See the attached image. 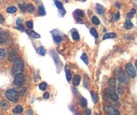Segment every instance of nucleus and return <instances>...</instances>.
Instances as JSON below:
<instances>
[{
  "label": "nucleus",
  "mask_w": 137,
  "mask_h": 115,
  "mask_svg": "<svg viewBox=\"0 0 137 115\" xmlns=\"http://www.w3.org/2000/svg\"><path fill=\"white\" fill-rule=\"evenodd\" d=\"M117 76V80L121 83V85H127V83H129V77H128V75L123 72L122 69H117L116 72H115Z\"/></svg>",
  "instance_id": "1"
},
{
  "label": "nucleus",
  "mask_w": 137,
  "mask_h": 115,
  "mask_svg": "<svg viewBox=\"0 0 137 115\" xmlns=\"http://www.w3.org/2000/svg\"><path fill=\"white\" fill-rule=\"evenodd\" d=\"M23 68H24V62L21 58H17L14 61V65H13V73H22L23 72Z\"/></svg>",
  "instance_id": "2"
},
{
  "label": "nucleus",
  "mask_w": 137,
  "mask_h": 115,
  "mask_svg": "<svg viewBox=\"0 0 137 115\" xmlns=\"http://www.w3.org/2000/svg\"><path fill=\"white\" fill-rule=\"evenodd\" d=\"M5 96L8 100L13 101V103H16V101H18V99H19V94H18V92H17V90H15V89H8L5 92Z\"/></svg>",
  "instance_id": "3"
},
{
  "label": "nucleus",
  "mask_w": 137,
  "mask_h": 115,
  "mask_svg": "<svg viewBox=\"0 0 137 115\" xmlns=\"http://www.w3.org/2000/svg\"><path fill=\"white\" fill-rule=\"evenodd\" d=\"M126 72L129 77H132V78L136 77V69L134 67V64H132L131 62L126 64Z\"/></svg>",
  "instance_id": "4"
},
{
  "label": "nucleus",
  "mask_w": 137,
  "mask_h": 115,
  "mask_svg": "<svg viewBox=\"0 0 137 115\" xmlns=\"http://www.w3.org/2000/svg\"><path fill=\"white\" fill-rule=\"evenodd\" d=\"M14 85L17 87H23L24 85V76L22 73H17L15 74V77H14Z\"/></svg>",
  "instance_id": "5"
},
{
  "label": "nucleus",
  "mask_w": 137,
  "mask_h": 115,
  "mask_svg": "<svg viewBox=\"0 0 137 115\" xmlns=\"http://www.w3.org/2000/svg\"><path fill=\"white\" fill-rule=\"evenodd\" d=\"M103 111L105 113H108L109 115H120L119 111L115 107H113V106H107V107H104Z\"/></svg>",
  "instance_id": "6"
},
{
  "label": "nucleus",
  "mask_w": 137,
  "mask_h": 115,
  "mask_svg": "<svg viewBox=\"0 0 137 115\" xmlns=\"http://www.w3.org/2000/svg\"><path fill=\"white\" fill-rule=\"evenodd\" d=\"M8 61H11V62H13V61H15L17 58H18V56H17V52L16 51H10L8 52Z\"/></svg>",
  "instance_id": "7"
},
{
  "label": "nucleus",
  "mask_w": 137,
  "mask_h": 115,
  "mask_svg": "<svg viewBox=\"0 0 137 115\" xmlns=\"http://www.w3.org/2000/svg\"><path fill=\"white\" fill-rule=\"evenodd\" d=\"M116 92H117V94H118V95H122V94H125V92H126L125 87H123V86L121 85V83H120V85H118L117 88H116Z\"/></svg>",
  "instance_id": "8"
},
{
  "label": "nucleus",
  "mask_w": 137,
  "mask_h": 115,
  "mask_svg": "<svg viewBox=\"0 0 137 115\" xmlns=\"http://www.w3.org/2000/svg\"><path fill=\"white\" fill-rule=\"evenodd\" d=\"M95 11L98 13V15H102V14H104L105 8L102 5H100V4H96V10Z\"/></svg>",
  "instance_id": "9"
},
{
  "label": "nucleus",
  "mask_w": 137,
  "mask_h": 115,
  "mask_svg": "<svg viewBox=\"0 0 137 115\" xmlns=\"http://www.w3.org/2000/svg\"><path fill=\"white\" fill-rule=\"evenodd\" d=\"M22 111H23L22 106H16V107L13 109V113L14 114H20V113H22Z\"/></svg>",
  "instance_id": "10"
},
{
  "label": "nucleus",
  "mask_w": 137,
  "mask_h": 115,
  "mask_svg": "<svg viewBox=\"0 0 137 115\" xmlns=\"http://www.w3.org/2000/svg\"><path fill=\"white\" fill-rule=\"evenodd\" d=\"M81 81V77L79 76V75H76V76L73 77V85L74 86H78L79 83Z\"/></svg>",
  "instance_id": "11"
},
{
  "label": "nucleus",
  "mask_w": 137,
  "mask_h": 115,
  "mask_svg": "<svg viewBox=\"0 0 137 115\" xmlns=\"http://www.w3.org/2000/svg\"><path fill=\"white\" fill-rule=\"evenodd\" d=\"M116 37H117L116 33H108V34H105L104 36L102 37V39L105 40V39H109V38H116Z\"/></svg>",
  "instance_id": "12"
},
{
  "label": "nucleus",
  "mask_w": 137,
  "mask_h": 115,
  "mask_svg": "<svg viewBox=\"0 0 137 115\" xmlns=\"http://www.w3.org/2000/svg\"><path fill=\"white\" fill-rule=\"evenodd\" d=\"M0 107H1V109L3 110H6L8 109V103H7V100H1L0 101Z\"/></svg>",
  "instance_id": "13"
},
{
  "label": "nucleus",
  "mask_w": 137,
  "mask_h": 115,
  "mask_svg": "<svg viewBox=\"0 0 137 115\" xmlns=\"http://www.w3.org/2000/svg\"><path fill=\"white\" fill-rule=\"evenodd\" d=\"M72 38L74 39V40H79V34H78V32H77V30H72Z\"/></svg>",
  "instance_id": "14"
},
{
  "label": "nucleus",
  "mask_w": 137,
  "mask_h": 115,
  "mask_svg": "<svg viewBox=\"0 0 137 115\" xmlns=\"http://www.w3.org/2000/svg\"><path fill=\"white\" fill-rule=\"evenodd\" d=\"M74 16L76 17V18H82V17H83V12L81 10H76L74 12Z\"/></svg>",
  "instance_id": "15"
},
{
  "label": "nucleus",
  "mask_w": 137,
  "mask_h": 115,
  "mask_svg": "<svg viewBox=\"0 0 137 115\" xmlns=\"http://www.w3.org/2000/svg\"><path fill=\"white\" fill-rule=\"evenodd\" d=\"M91 95H92L93 103H94V104H97V103H98V94H96L94 91H92V92H91Z\"/></svg>",
  "instance_id": "16"
},
{
  "label": "nucleus",
  "mask_w": 137,
  "mask_h": 115,
  "mask_svg": "<svg viewBox=\"0 0 137 115\" xmlns=\"http://www.w3.org/2000/svg\"><path fill=\"white\" fill-rule=\"evenodd\" d=\"M28 34H29L32 38H35V39L40 38V35H39L38 33H36V32H33V31H30V32H28Z\"/></svg>",
  "instance_id": "17"
},
{
  "label": "nucleus",
  "mask_w": 137,
  "mask_h": 115,
  "mask_svg": "<svg viewBox=\"0 0 137 115\" xmlns=\"http://www.w3.org/2000/svg\"><path fill=\"white\" fill-rule=\"evenodd\" d=\"M125 29L126 30H131V29H133V23L131 22V21H129V20H127L126 21V23H125Z\"/></svg>",
  "instance_id": "18"
},
{
  "label": "nucleus",
  "mask_w": 137,
  "mask_h": 115,
  "mask_svg": "<svg viewBox=\"0 0 137 115\" xmlns=\"http://www.w3.org/2000/svg\"><path fill=\"white\" fill-rule=\"evenodd\" d=\"M108 83H109L110 87H115V85H116V78H115V77L110 78L109 81H108Z\"/></svg>",
  "instance_id": "19"
},
{
  "label": "nucleus",
  "mask_w": 137,
  "mask_h": 115,
  "mask_svg": "<svg viewBox=\"0 0 137 115\" xmlns=\"http://www.w3.org/2000/svg\"><path fill=\"white\" fill-rule=\"evenodd\" d=\"M5 56H6L5 50H3V49H0V61L3 60L4 58H5Z\"/></svg>",
  "instance_id": "20"
},
{
  "label": "nucleus",
  "mask_w": 137,
  "mask_h": 115,
  "mask_svg": "<svg viewBox=\"0 0 137 115\" xmlns=\"http://www.w3.org/2000/svg\"><path fill=\"white\" fill-rule=\"evenodd\" d=\"M6 41H7V37L2 33L1 36H0V45H3V43H5Z\"/></svg>",
  "instance_id": "21"
},
{
  "label": "nucleus",
  "mask_w": 137,
  "mask_h": 115,
  "mask_svg": "<svg viewBox=\"0 0 137 115\" xmlns=\"http://www.w3.org/2000/svg\"><path fill=\"white\" fill-rule=\"evenodd\" d=\"M92 22L94 23L95 25H99V23H100V20H99V18H98V17H96V16H93V17H92Z\"/></svg>",
  "instance_id": "22"
},
{
  "label": "nucleus",
  "mask_w": 137,
  "mask_h": 115,
  "mask_svg": "<svg viewBox=\"0 0 137 115\" xmlns=\"http://www.w3.org/2000/svg\"><path fill=\"white\" fill-rule=\"evenodd\" d=\"M55 5L58 7V10L59 11H62L63 10V5H62V3H61L60 1H58V0H55Z\"/></svg>",
  "instance_id": "23"
},
{
  "label": "nucleus",
  "mask_w": 137,
  "mask_h": 115,
  "mask_svg": "<svg viewBox=\"0 0 137 115\" xmlns=\"http://www.w3.org/2000/svg\"><path fill=\"white\" fill-rule=\"evenodd\" d=\"M16 11H17L16 6H8L7 10H6V12L8 13V14H13V13H15Z\"/></svg>",
  "instance_id": "24"
},
{
  "label": "nucleus",
  "mask_w": 137,
  "mask_h": 115,
  "mask_svg": "<svg viewBox=\"0 0 137 115\" xmlns=\"http://www.w3.org/2000/svg\"><path fill=\"white\" fill-rule=\"evenodd\" d=\"M79 101H80V103H79V104H80V105L82 106V107H87V106H88L87 99H86V98H83V97H80V99H79Z\"/></svg>",
  "instance_id": "25"
},
{
  "label": "nucleus",
  "mask_w": 137,
  "mask_h": 115,
  "mask_svg": "<svg viewBox=\"0 0 137 115\" xmlns=\"http://www.w3.org/2000/svg\"><path fill=\"white\" fill-rule=\"evenodd\" d=\"M26 11L30 12V13H34L35 7H34L33 4H28V6H26Z\"/></svg>",
  "instance_id": "26"
},
{
  "label": "nucleus",
  "mask_w": 137,
  "mask_h": 115,
  "mask_svg": "<svg viewBox=\"0 0 137 115\" xmlns=\"http://www.w3.org/2000/svg\"><path fill=\"white\" fill-rule=\"evenodd\" d=\"M38 11H39V15L41 16H45L46 15V11H45V7H43L42 5H40L38 7Z\"/></svg>",
  "instance_id": "27"
},
{
  "label": "nucleus",
  "mask_w": 137,
  "mask_h": 115,
  "mask_svg": "<svg viewBox=\"0 0 137 115\" xmlns=\"http://www.w3.org/2000/svg\"><path fill=\"white\" fill-rule=\"evenodd\" d=\"M90 32H91V34L94 36L95 38H97L98 37V33H97V31L94 29V28H92V29H90Z\"/></svg>",
  "instance_id": "28"
},
{
  "label": "nucleus",
  "mask_w": 137,
  "mask_h": 115,
  "mask_svg": "<svg viewBox=\"0 0 137 115\" xmlns=\"http://www.w3.org/2000/svg\"><path fill=\"white\" fill-rule=\"evenodd\" d=\"M46 87H47L46 82H41V83H39V89L42 90V91H45V90L46 89Z\"/></svg>",
  "instance_id": "29"
},
{
  "label": "nucleus",
  "mask_w": 137,
  "mask_h": 115,
  "mask_svg": "<svg viewBox=\"0 0 137 115\" xmlns=\"http://www.w3.org/2000/svg\"><path fill=\"white\" fill-rule=\"evenodd\" d=\"M18 92V94H21V95H24L25 93H26V89L24 87H20V89H19V91H17Z\"/></svg>",
  "instance_id": "30"
},
{
  "label": "nucleus",
  "mask_w": 137,
  "mask_h": 115,
  "mask_svg": "<svg viewBox=\"0 0 137 115\" xmlns=\"http://www.w3.org/2000/svg\"><path fill=\"white\" fill-rule=\"evenodd\" d=\"M26 6H28V4H25V3H20L19 4V8L22 12H25L26 11Z\"/></svg>",
  "instance_id": "31"
},
{
  "label": "nucleus",
  "mask_w": 137,
  "mask_h": 115,
  "mask_svg": "<svg viewBox=\"0 0 137 115\" xmlns=\"http://www.w3.org/2000/svg\"><path fill=\"white\" fill-rule=\"evenodd\" d=\"M81 58H82L83 62H85L86 64H88V63H89V60H88V56H87V54H85V53H83V54L81 55Z\"/></svg>",
  "instance_id": "32"
},
{
  "label": "nucleus",
  "mask_w": 137,
  "mask_h": 115,
  "mask_svg": "<svg viewBox=\"0 0 137 115\" xmlns=\"http://www.w3.org/2000/svg\"><path fill=\"white\" fill-rule=\"evenodd\" d=\"M38 53L40 55H46V49L43 48V47H40V48L38 49Z\"/></svg>",
  "instance_id": "33"
},
{
  "label": "nucleus",
  "mask_w": 137,
  "mask_h": 115,
  "mask_svg": "<svg viewBox=\"0 0 137 115\" xmlns=\"http://www.w3.org/2000/svg\"><path fill=\"white\" fill-rule=\"evenodd\" d=\"M65 75H67V80H68V81H70L71 79H72V74H71V72H70L69 70L65 71Z\"/></svg>",
  "instance_id": "34"
},
{
  "label": "nucleus",
  "mask_w": 137,
  "mask_h": 115,
  "mask_svg": "<svg viewBox=\"0 0 137 115\" xmlns=\"http://www.w3.org/2000/svg\"><path fill=\"white\" fill-rule=\"evenodd\" d=\"M54 40L56 43H61V41H62V38H61L60 36H54Z\"/></svg>",
  "instance_id": "35"
},
{
  "label": "nucleus",
  "mask_w": 137,
  "mask_h": 115,
  "mask_svg": "<svg viewBox=\"0 0 137 115\" xmlns=\"http://www.w3.org/2000/svg\"><path fill=\"white\" fill-rule=\"evenodd\" d=\"M25 24H26V26H28L29 29H31V30L33 29V24H34V23H33V21L29 20V21H26V23H25Z\"/></svg>",
  "instance_id": "36"
},
{
  "label": "nucleus",
  "mask_w": 137,
  "mask_h": 115,
  "mask_svg": "<svg viewBox=\"0 0 137 115\" xmlns=\"http://www.w3.org/2000/svg\"><path fill=\"white\" fill-rule=\"evenodd\" d=\"M23 23V19L22 18H18L17 19V25H21Z\"/></svg>",
  "instance_id": "37"
},
{
  "label": "nucleus",
  "mask_w": 137,
  "mask_h": 115,
  "mask_svg": "<svg viewBox=\"0 0 137 115\" xmlns=\"http://www.w3.org/2000/svg\"><path fill=\"white\" fill-rule=\"evenodd\" d=\"M48 97H50V93H45V94H43V98H45V99H47L48 98Z\"/></svg>",
  "instance_id": "38"
},
{
  "label": "nucleus",
  "mask_w": 137,
  "mask_h": 115,
  "mask_svg": "<svg viewBox=\"0 0 137 115\" xmlns=\"http://www.w3.org/2000/svg\"><path fill=\"white\" fill-rule=\"evenodd\" d=\"M16 29H18V30H20V31H22V32H24V28H23L22 25H17Z\"/></svg>",
  "instance_id": "39"
},
{
  "label": "nucleus",
  "mask_w": 137,
  "mask_h": 115,
  "mask_svg": "<svg viewBox=\"0 0 137 115\" xmlns=\"http://www.w3.org/2000/svg\"><path fill=\"white\" fill-rule=\"evenodd\" d=\"M3 22H4V18H3V16H2L1 14H0V24L3 23Z\"/></svg>",
  "instance_id": "40"
},
{
  "label": "nucleus",
  "mask_w": 137,
  "mask_h": 115,
  "mask_svg": "<svg viewBox=\"0 0 137 115\" xmlns=\"http://www.w3.org/2000/svg\"><path fill=\"white\" fill-rule=\"evenodd\" d=\"M91 110H89V109H88V110H86V115H91Z\"/></svg>",
  "instance_id": "41"
},
{
  "label": "nucleus",
  "mask_w": 137,
  "mask_h": 115,
  "mask_svg": "<svg viewBox=\"0 0 137 115\" xmlns=\"http://www.w3.org/2000/svg\"><path fill=\"white\" fill-rule=\"evenodd\" d=\"M115 19H116V20L120 19V14H119V13H117V14H116V18H115Z\"/></svg>",
  "instance_id": "42"
},
{
  "label": "nucleus",
  "mask_w": 137,
  "mask_h": 115,
  "mask_svg": "<svg viewBox=\"0 0 137 115\" xmlns=\"http://www.w3.org/2000/svg\"><path fill=\"white\" fill-rule=\"evenodd\" d=\"M127 17H128V20H129V19L131 18V17H133V14H131V13H130V14H128V16H127Z\"/></svg>",
  "instance_id": "43"
},
{
  "label": "nucleus",
  "mask_w": 137,
  "mask_h": 115,
  "mask_svg": "<svg viewBox=\"0 0 137 115\" xmlns=\"http://www.w3.org/2000/svg\"><path fill=\"white\" fill-rule=\"evenodd\" d=\"M33 114V111L32 110H29V112H28V115H32Z\"/></svg>",
  "instance_id": "44"
},
{
  "label": "nucleus",
  "mask_w": 137,
  "mask_h": 115,
  "mask_svg": "<svg viewBox=\"0 0 137 115\" xmlns=\"http://www.w3.org/2000/svg\"><path fill=\"white\" fill-rule=\"evenodd\" d=\"M135 12H136V11H135V8H133V10L131 11V14H133V15H134V14H135Z\"/></svg>",
  "instance_id": "45"
},
{
  "label": "nucleus",
  "mask_w": 137,
  "mask_h": 115,
  "mask_svg": "<svg viewBox=\"0 0 137 115\" xmlns=\"http://www.w3.org/2000/svg\"><path fill=\"white\" fill-rule=\"evenodd\" d=\"M116 6H117L118 8H120V4H119V3H117V4H116Z\"/></svg>",
  "instance_id": "46"
},
{
  "label": "nucleus",
  "mask_w": 137,
  "mask_h": 115,
  "mask_svg": "<svg viewBox=\"0 0 137 115\" xmlns=\"http://www.w3.org/2000/svg\"><path fill=\"white\" fill-rule=\"evenodd\" d=\"M1 34H2V30L0 29V36H1Z\"/></svg>",
  "instance_id": "47"
},
{
  "label": "nucleus",
  "mask_w": 137,
  "mask_h": 115,
  "mask_svg": "<svg viewBox=\"0 0 137 115\" xmlns=\"http://www.w3.org/2000/svg\"><path fill=\"white\" fill-rule=\"evenodd\" d=\"M81 1H86V0H81Z\"/></svg>",
  "instance_id": "48"
}]
</instances>
